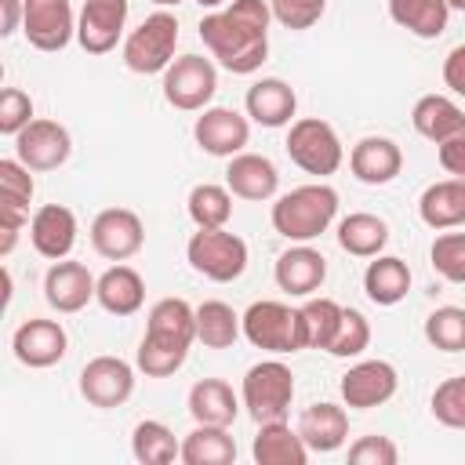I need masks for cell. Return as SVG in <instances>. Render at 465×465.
Wrapping results in <instances>:
<instances>
[{
  "mask_svg": "<svg viewBox=\"0 0 465 465\" xmlns=\"http://www.w3.org/2000/svg\"><path fill=\"white\" fill-rule=\"evenodd\" d=\"M269 0H232L200 18V40L222 69L247 76L269 58Z\"/></svg>",
  "mask_w": 465,
  "mask_h": 465,
  "instance_id": "cell-1",
  "label": "cell"
},
{
  "mask_svg": "<svg viewBox=\"0 0 465 465\" xmlns=\"http://www.w3.org/2000/svg\"><path fill=\"white\" fill-rule=\"evenodd\" d=\"M338 214V193L327 182L298 185L272 203V229L291 243H309L331 229Z\"/></svg>",
  "mask_w": 465,
  "mask_h": 465,
  "instance_id": "cell-2",
  "label": "cell"
},
{
  "mask_svg": "<svg viewBox=\"0 0 465 465\" xmlns=\"http://www.w3.org/2000/svg\"><path fill=\"white\" fill-rule=\"evenodd\" d=\"M240 320H243V338L254 349H265V352H276V356L302 352L305 349L302 312L291 309V305H283V302H272V298L251 302Z\"/></svg>",
  "mask_w": 465,
  "mask_h": 465,
  "instance_id": "cell-3",
  "label": "cell"
},
{
  "mask_svg": "<svg viewBox=\"0 0 465 465\" xmlns=\"http://www.w3.org/2000/svg\"><path fill=\"white\" fill-rule=\"evenodd\" d=\"M174 47H178V18L171 11H153L138 29L127 33L124 40V65L138 76H153L163 73L174 62Z\"/></svg>",
  "mask_w": 465,
  "mask_h": 465,
  "instance_id": "cell-4",
  "label": "cell"
},
{
  "mask_svg": "<svg viewBox=\"0 0 465 465\" xmlns=\"http://www.w3.org/2000/svg\"><path fill=\"white\" fill-rule=\"evenodd\" d=\"M185 258L193 265V272H200L211 283H232L243 276L247 269V243L222 229H196L185 243Z\"/></svg>",
  "mask_w": 465,
  "mask_h": 465,
  "instance_id": "cell-5",
  "label": "cell"
},
{
  "mask_svg": "<svg viewBox=\"0 0 465 465\" xmlns=\"http://www.w3.org/2000/svg\"><path fill=\"white\" fill-rule=\"evenodd\" d=\"M287 156L294 167H302L305 174H316V178H327L341 167L345 160V149H341V138L338 131L320 120V116H302L291 124L287 131V142H283Z\"/></svg>",
  "mask_w": 465,
  "mask_h": 465,
  "instance_id": "cell-6",
  "label": "cell"
},
{
  "mask_svg": "<svg viewBox=\"0 0 465 465\" xmlns=\"http://www.w3.org/2000/svg\"><path fill=\"white\" fill-rule=\"evenodd\" d=\"M240 400L247 407V414L262 425V421H280L291 411L294 400V374L283 360H262L243 374L240 385Z\"/></svg>",
  "mask_w": 465,
  "mask_h": 465,
  "instance_id": "cell-7",
  "label": "cell"
},
{
  "mask_svg": "<svg viewBox=\"0 0 465 465\" xmlns=\"http://www.w3.org/2000/svg\"><path fill=\"white\" fill-rule=\"evenodd\" d=\"M218 91V69L203 54H182L163 69V98L182 113H200Z\"/></svg>",
  "mask_w": 465,
  "mask_h": 465,
  "instance_id": "cell-8",
  "label": "cell"
},
{
  "mask_svg": "<svg viewBox=\"0 0 465 465\" xmlns=\"http://www.w3.org/2000/svg\"><path fill=\"white\" fill-rule=\"evenodd\" d=\"M134 392V367L120 356H94L84 363L80 371V396L91 403V407H102V411H113V407H124Z\"/></svg>",
  "mask_w": 465,
  "mask_h": 465,
  "instance_id": "cell-9",
  "label": "cell"
},
{
  "mask_svg": "<svg viewBox=\"0 0 465 465\" xmlns=\"http://www.w3.org/2000/svg\"><path fill=\"white\" fill-rule=\"evenodd\" d=\"M193 138L207 156H236L243 153V145L251 142V116L229 109V105H207L200 109L196 124H193Z\"/></svg>",
  "mask_w": 465,
  "mask_h": 465,
  "instance_id": "cell-10",
  "label": "cell"
},
{
  "mask_svg": "<svg viewBox=\"0 0 465 465\" xmlns=\"http://www.w3.org/2000/svg\"><path fill=\"white\" fill-rule=\"evenodd\" d=\"M91 247L109 262H127L145 247V225L131 207H105L91 222Z\"/></svg>",
  "mask_w": 465,
  "mask_h": 465,
  "instance_id": "cell-11",
  "label": "cell"
},
{
  "mask_svg": "<svg viewBox=\"0 0 465 465\" xmlns=\"http://www.w3.org/2000/svg\"><path fill=\"white\" fill-rule=\"evenodd\" d=\"M22 33L36 51H65L76 36V15L69 0H25Z\"/></svg>",
  "mask_w": 465,
  "mask_h": 465,
  "instance_id": "cell-12",
  "label": "cell"
},
{
  "mask_svg": "<svg viewBox=\"0 0 465 465\" xmlns=\"http://www.w3.org/2000/svg\"><path fill=\"white\" fill-rule=\"evenodd\" d=\"M73 153V138L58 120L36 116L29 127L15 134V156L29 171H58Z\"/></svg>",
  "mask_w": 465,
  "mask_h": 465,
  "instance_id": "cell-13",
  "label": "cell"
},
{
  "mask_svg": "<svg viewBox=\"0 0 465 465\" xmlns=\"http://www.w3.org/2000/svg\"><path fill=\"white\" fill-rule=\"evenodd\" d=\"M341 400L345 407L352 411H371V407H381L396 396L400 389V374L389 360H360L352 363L345 374H341Z\"/></svg>",
  "mask_w": 465,
  "mask_h": 465,
  "instance_id": "cell-14",
  "label": "cell"
},
{
  "mask_svg": "<svg viewBox=\"0 0 465 465\" xmlns=\"http://www.w3.org/2000/svg\"><path fill=\"white\" fill-rule=\"evenodd\" d=\"M69 349V334L58 320H44V316H33L25 323L15 327L11 334V352L22 367H33V371H44V367H54Z\"/></svg>",
  "mask_w": 465,
  "mask_h": 465,
  "instance_id": "cell-15",
  "label": "cell"
},
{
  "mask_svg": "<svg viewBox=\"0 0 465 465\" xmlns=\"http://www.w3.org/2000/svg\"><path fill=\"white\" fill-rule=\"evenodd\" d=\"M145 345H160V349H174V352H185L193 349L196 341V309L185 302V298H160L149 316H145V334H142Z\"/></svg>",
  "mask_w": 465,
  "mask_h": 465,
  "instance_id": "cell-16",
  "label": "cell"
},
{
  "mask_svg": "<svg viewBox=\"0 0 465 465\" xmlns=\"http://www.w3.org/2000/svg\"><path fill=\"white\" fill-rule=\"evenodd\" d=\"M127 0H84L76 15V40L87 54H109L127 25Z\"/></svg>",
  "mask_w": 465,
  "mask_h": 465,
  "instance_id": "cell-17",
  "label": "cell"
},
{
  "mask_svg": "<svg viewBox=\"0 0 465 465\" xmlns=\"http://www.w3.org/2000/svg\"><path fill=\"white\" fill-rule=\"evenodd\" d=\"M29 243L40 258L62 262L76 247V214L65 203H44L29 218Z\"/></svg>",
  "mask_w": 465,
  "mask_h": 465,
  "instance_id": "cell-18",
  "label": "cell"
},
{
  "mask_svg": "<svg viewBox=\"0 0 465 465\" xmlns=\"http://www.w3.org/2000/svg\"><path fill=\"white\" fill-rule=\"evenodd\" d=\"M272 276H276V287L283 294H291V298H312L323 287V280H327V258L316 247H309V243H294V247H287L276 258Z\"/></svg>",
  "mask_w": 465,
  "mask_h": 465,
  "instance_id": "cell-19",
  "label": "cell"
},
{
  "mask_svg": "<svg viewBox=\"0 0 465 465\" xmlns=\"http://www.w3.org/2000/svg\"><path fill=\"white\" fill-rule=\"evenodd\" d=\"M98 291V280L91 276V269L84 262H51V269L44 272V298L54 312H80Z\"/></svg>",
  "mask_w": 465,
  "mask_h": 465,
  "instance_id": "cell-20",
  "label": "cell"
},
{
  "mask_svg": "<svg viewBox=\"0 0 465 465\" xmlns=\"http://www.w3.org/2000/svg\"><path fill=\"white\" fill-rule=\"evenodd\" d=\"M349 171L363 185H389L403 171V149L385 134H367L349 149Z\"/></svg>",
  "mask_w": 465,
  "mask_h": 465,
  "instance_id": "cell-21",
  "label": "cell"
},
{
  "mask_svg": "<svg viewBox=\"0 0 465 465\" xmlns=\"http://www.w3.org/2000/svg\"><path fill=\"white\" fill-rule=\"evenodd\" d=\"M243 105H247L251 124L272 131V127H287V124H294L298 94H294V87H291L287 80H280V76H262V80H254V84L247 87Z\"/></svg>",
  "mask_w": 465,
  "mask_h": 465,
  "instance_id": "cell-22",
  "label": "cell"
},
{
  "mask_svg": "<svg viewBox=\"0 0 465 465\" xmlns=\"http://www.w3.org/2000/svg\"><path fill=\"white\" fill-rule=\"evenodd\" d=\"M225 185L232 196L240 200H251V203H262V200H272L276 189H280V171L269 156L262 153H236L229 156V167H225Z\"/></svg>",
  "mask_w": 465,
  "mask_h": 465,
  "instance_id": "cell-23",
  "label": "cell"
},
{
  "mask_svg": "<svg viewBox=\"0 0 465 465\" xmlns=\"http://www.w3.org/2000/svg\"><path fill=\"white\" fill-rule=\"evenodd\" d=\"M298 432H302L309 450L331 454V450L345 447V440H349V414H345V407L327 403V400L323 403H309L298 414Z\"/></svg>",
  "mask_w": 465,
  "mask_h": 465,
  "instance_id": "cell-24",
  "label": "cell"
},
{
  "mask_svg": "<svg viewBox=\"0 0 465 465\" xmlns=\"http://www.w3.org/2000/svg\"><path fill=\"white\" fill-rule=\"evenodd\" d=\"M94 302L113 312V316H134L145 302V280L138 269L116 262L109 265L102 276H98V291H94Z\"/></svg>",
  "mask_w": 465,
  "mask_h": 465,
  "instance_id": "cell-25",
  "label": "cell"
},
{
  "mask_svg": "<svg viewBox=\"0 0 465 465\" xmlns=\"http://www.w3.org/2000/svg\"><path fill=\"white\" fill-rule=\"evenodd\" d=\"M251 458L258 465H305L309 461V447H305L298 425L291 429L280 418V421H262L258 425V436L251 443Z\"/></svg>",
  "mask_w": 465,
  "mask_h": 465,
  "instance_id": "cell-26",
  "label": "cell"
},
{
  "mask_svg": "<svg viewBox=\"0 0 465 465\" xmlns=\"http://www.w3.org/2000/svg\"><path fill=\"white\" fill-rule=\"evenodd\" d=\"M418 214L429 229H454L465 225V178H443L425 185V193L418 196Z\"/></svg>",
  "mask_w": 465,
  "mask_h": 465,
  "instance_id": "cell-27",
  "label": "cell"
},
{
  "mask_svg": "<svg viewBox=\"0 0 465 465\" xmlns=\"http://www.w3.org/2000/svg\"><path fill=\"white\" fill-rule=\"evenodd\" d=\"M411 124L421 138H429L432 145L447 142L450 134H461L465 131V109L447 98V94H421L411 109Z\"/></svg>",
  "mask_w": 465,
  "mask_h": 465,
  "instance_id": "cell-28",
  "label": "cell"
},
{
  "mask_svg": "<svg viewBox=\"0 0 465 465\" xmlns=\"http://www.w3.org/2000/svg\"><path fill=\"white\" fill-rule=\"evenodd\" d=\"M189 414L196 425H232L236 414H240V400L232 392L229 381L222 378H200L193 389H189V400H185Z\"/></svg>",
  "mask_w": 465,
  "mask_h": 465,
  "instance_id": "cell-29",
  "label": "cell"
},
{
  "mask_svg": "<svg viewBox=\"0 0 465 465\" xmlns=\"http://www.w3.org/2000/svg\"><path fill=\"white\" fill-rule=\"evenodd\" d=\"M363 291L374 305H400L411 291V265L396 254H378L363 269Z\"/></svg>",
  "mask_w": 465,
  "mask_h": 465,
  "instance_id": "cell-30",
  "label": "cell"
},
{
  "mask_svg": "<svg viewBox=\"0 0 465 465\" xmlns=\"http://www.w3.org/2000/svg\"><path fill=\"white\" fill-rule=\"evenodd\" d=\"M385 243H389V225L371 211H352L338 222V247L352 258H378Z\"/></svg>",
  "mask_w": 465,
  "mask_h": 465,
  "instance_id": "cell-31",
  "label": "cell"
},
{
  "mask_svg": "<svg viewBox=\"0 0 465 465\" xmlns=\"http://www.w3.org/2000/svg\"><path fill=\"white\" fill-rule=\"evenodd\" d=\"M389 18L418 40H436L447 29V0H389Z\"/></svg>",
  "mask_w": 465,
  "mask_h": 465,
  "instance_id": "cell-32",
  "label": "cell"
},
{
  "mask_svg": "<svg viewBox=\"0 0 465 465\" xmlns=\"http://www.w3.org/2000/svg\"><path fill=\"white\" fill-rule=\"evenodd\" d=\"M182 461L185 465H232L236 440L229 436V425H196L182 440Z\"/></svg>",
  "mask_w": 465,
  "mask_h": 465,
  "instance_id": "cell-33",
  "label": "cell"
},
{
  "mask_svg": "<svg viewBox=\"0 0 465 465\" xmlns=\"http://www.w3.org/2000/svg\"><path fill=\"white\" fill-rule=\"evenodd\" d=\"M240 334H243V320L229 302L211 298L196 305V341H203L207 349H229Z\"/></svg>",
  "mask_w": 465,
  "mask_h": 465,
  "instance_id": "cell-34",
  "label": "cell"
},
{
  "mask_svg": "<svg viewBox=\"0 0 465 465\" xmlns=\"http://www.w3.org/2000/svg\"><path fill=\"white\" fill-rule=\"evenodd\" d=\"M302 312V334H305V349H331L338 327H341V312L345 305H338L334 298H305V305L298 309Z\"/></svg>",
  "mask_w": 465,
  "mask_h": 465,
  "instance_id": "cell-35",
  "label": "cell"
},
{
  "mask_svg": "<svg viewBox=\"0 0 465 465\" xmlns=\"http://www.w3.org/2000/svg\"><path fill=\"white\" fill-rule=\"evenodd\" d=\"M131 454L142 465H171L174 458H182V443L174 440V432L163 421H138L131 432Z\"/></svg>",
  "mask_w": 465,
  "mask_h": 465,
  "instance_id": "cell-36",
  "label": "cell"
},
{
  "mask_svg": "<svg viewBox=\"0 0 465 465\" xmlns=\"http://www.w3.org/2000/svg\"><path fill=\"white\" fill-rule=\"evenodd\" d=\"M185 211H189L196 229H222L232 218V193H229V185L200 182V185L189 189Z\"/></svg>",
  "mask_w": 465,
  "mask_h": 465,
  "instance_id": "cell-37",
  "label": "cell"
},
{
  "mask_svg": "<svg viewBox=\"0 0 465 465\" xmlns=\"http://www.w3.org/2000/svg\"><path fill=\"white\" fill-rule=\"evenodd\" d=\"M425 341L440 352H465V309L440 305L425 316Z\"/></svg>",
  "mask_w": 465,
  "mask_h": 465,
  "instance_id": "cell-38",
  "label": "cell"
},
{
  "mask_svg": "<svg viewBox=\"0 0 465 465\" xmlns=\"http://www.w3.org/2000/svg\"><path fill=\"white\" fill-rule=\"evenodd\" d=\"M429 262L447 283H465V232H440L429 247Z\"/></svg>",
  "mask_w": 465,
  "mask_h": 465,
  "instance_id": "cell-39",
  "label": "cell"
},
{
  "mask_svg": "<svg viewBox=\"0 0 465 465\" xmlns=\"http://www.w3.org/2000/svg\"><path fill=\"white\" fill-rule=\"evenodd\" d=\"M432 418L447 429H465V374H454L432 392Z\"/></svg>",
  "mask_w": 465,
  "mask_h": 465,
  "instance_id": "cell-40",
  "label": "cell"
},
{
  "mask_svg": "<svg viewBox=\"0 0 465 465\" xmlns=\"http://www.w3.org/2000/svg\"><path fill=\"white\" fill-rule=\"evenodd\" d=\"M33 193H36V185H33V171H29L18 156L0 160V203L29 211Z\"/></svg>",
  "mask_w": 465,
  "mask_h": 465,
  "instance_id": "cell-41",
  "label": "cell"
},
{
  "mask_svg": "<svg viewBox=\"0 0 465 465\" xmlns=\"http://www.w3.org/2000/svg\"><path fill=\"white\" fill-rule=\"evenodd\" d=\"M367 345H371V323H367V316L360 309H345L341 312V327H338V334H334V341H331L327 352L338 356V360H352Z\"/></svg>",
  "mask_w": 465,
  "mask_h": 465,
  "instance_id": "cell-42",
  "label": "cell"
},
{
  "mask_svg": "<svg viewBox=\"0 0 465 465\" xmlns=\"http://www.w3.org/2000/svg\"><path fill=\"white\" fill-rule=\"evenodd\" d=\"M269 7H272V18L283 29L302 33V29H312L323 18L327 0H269Z\"/></svg>",
  "mask_w": 465,
  "mask_h": 465,
  "instance_id": "cell-43",
  "label": "cell"
},
{
  "mask_svg": "<svg viewBox=\"0 0 465 465\" xmlns=\"http://www.w3.org/2000/svg\"><path fill=\"white\" fill-rule=\"evenodd\" d=\"M33 116V98L22 87H4L0 91V134L15 138L22 127H29Z\"/></svg>",
  "mask_w": 465,
  "mask_h": 465,
  "instance_id": "cell-44",
  "label": "cell"
},
{
  "mask_svg": "<svg viewBox=\"0 0 465 465\" xmlns=\"http://www.w3.org/2000/svg\"><path fill=\"white\" fill-rule=\"evenodd\" d=\"M349 461L352 465H396L400 447L389 436H360L349 443Z\"/></svg>",
  "mask_w": 465,
  "mask_h": 465,
  "instance_id": "cell-45",
  "label": "cell"
},
{
  "mask_svg": "<svg viewBox=\"0 0 465 465\" xmlns=\"http://www.w3.org/2000/svg\"><path fill=\"white\" fill-rule=\"evenodd\" d=\"M22 229H29V211L0 203V254H4V258L15 251V243H18V232H22Z\"/></svg>",
  "mask_w": 465,
  "mask_h": 465,
  "instance_id": "cell-46",
  "label": "cell"
},
{
  "mask_svg": "<svg viewBox=\"0 0 465 465\" xmlns=\"http://www.w3.org/2000/svg\"><path fill=\"white\" fill-rule=\"evenodd\" d=\"M436 156H440V167L454 178H465V131L461 134H450L447 142L436 145Z\"/></svg>",
  "mask_w": 465,
  "mask_h": 465,
  "instance_id": "cell-47",
  "label": "cell"
},
{
  "mask_svg": "<svg viewBox=\"0 0 465 465\" xmlns=\"http://www.w3.org/2000/svg\"><path fill=\"white\" fill-rule=\"evenodd\" d=\"M443 84L465 98V44L450 47V54L443 58Z\"/></svg>",
  "mask_w": 465,
  "mask_h": 465,
  "instance_id": "cell-48",
  "label": "cell"
},
{
  "mask_svg": "<svg viewBox=\"0 0 465 465\" xmlns=\"http://www.w3.org/2000/svg\"><path fill=\"white\" fill-rule=\"evenodd\" d=\"M25 0H0V36H11L22 29Z\"/></svg>",
  "mask_w": 465,
  "mask_h": 465,
  "instance_id": "cell-49",
  "label": "cell"
},
{
  "mask_svg": "<svg viewBox=\"0 0 465 465\" xmlns=\"http://www.w3.org/2000/svg\"><path fill=\"white\" fill-rule=\"evenodd\" d=\"M200 7H207V11H218V7H225V0H196Z\"/></svg>",
  "mask_w": 465,
  "mask_h": 465,
  "instance_id": "cell-50",
  "label": "cell"
},
{
  "mask_svg": "<svg viewBox=\"0 0 465 465\" xmlns=\"http://www.w3.org/2000/svg\"><path fill=\"white\" fill-rule=\"evenodd\" d=\"M447 7L450 11H465V0H447Z\"/></svg>",
  "mask_w": 465,
  "mask_h": 465,
  "instance_id": "cell-51",
  "label": "cell"
},
{
  "mask_svg": "<svg viewBox=\"0 0 465 465\" xmlns=\"http://www.w3.org/2000/svg\"><path fill=\"white\" fill-rule=\"evenodd\" d=\"M156 7H174V4H182V0H153Z\"/></svg>",
  "mask_w": 465,
  "mask_h": 465,
  "instance_id": "cell-52",
  "label": "cell"
}]
</instances>
